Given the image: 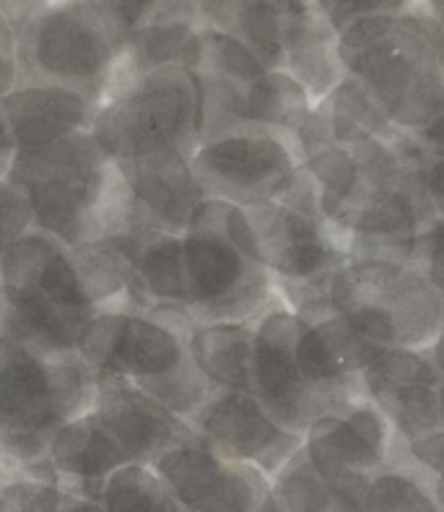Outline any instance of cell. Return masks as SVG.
Wrapping results in <instances>:
<instances>
[{
    "label": "cell",
    "instance_id": "cell-1",
    "mask_svg": "<svg viewBox=\"0 0 444 512\" xmlns=\"http://www.w3.org/2000/svg\"><path fill=\"white\" fill-rule=\"evenodd\" d=\"M343 71L398 130L419 136L442 123V26L424 11L369 13L338 32Z\"/></svg>",
    "mask_w": 444,
    "mask_h": 512
},
{
    "label": "cell",
    "instance_id": "cell-2",
    "mask_svg": "<svg viewBox=\"0 0 444 512\" xmlns=\"http://www.w3.org/2000/svg\"><path fill=\"white\" fill-rule=\"evenodd\" d=\"M151 3L3 8L16 37V86H63L99 104Z\"/></svg>",
    "mask_w": 444,
    "mask_h": 512
},
{
    "label": "cell",
    "instance_id": "cell-3",
    "mask_svg": "<svg viewBox=\"0 0 444 512\" xmlns=\"http://www.w3.org/2000/svg\"><path fill=\"white\" fill-rule=\"evenodd\" d=\"M8 180L26 195L34 229L68 250L130 232L133 206L123 175L89 130L13 156Z\"/></svg>",
    "mask_w": 444,
    "mask_h": 512
},
{
    "label": "cell",
    "instance_id": "cell-4",
    "mask_svg": "<svg viewBox=\"0 0 444 512\" xmlns=\"http://www.w3.org/2000/svg\"><path fill=\"white\" fill-rule=\"evenodd\" d=\"M94 390L97 377L76 354L0 338V476L45 466L52 435L91 409Z\"/></svg>",
    "mask_w": 444,
    "mask_h": 512
},
{
    "label": "cell",
    "instance_id": "cell-5",
    "mask_svg": "<svg viewBox=\"0 0 444 512\" xmlns=\"http://www.w3.org/2000/svg\"><path fill=\"white\" fill-rule=\"evenodd\" d=\"M3 338L52 357L76 354L97 307L86 297L71 250L26 232L0 258Z\"/></svg>",
    "mask_w": 444,
    "mask_h": 512
},
{
    "label": "cell",
    "instance_id": "cell-6",
    "mask_svg": "<svg viewBox=\"0 0 444 512\" xmlns=\"http://www.w3.org/2000/svg\"><path fill=\"white\" fill-rule=\"evenodd\" d=\"M190 333L143 312H102L76 357L97 377H123L177 419L190 422L213 388L190 357Z\"/></svg>",
    "mask_w": 444,
    "mask_h": 512
},
{
    "label": "cell",
    "instance_id": "cell-7",
    "mask_svg": "<svg viewBox=\"0 0 444 512\" xmlns=\"http://www.w3.org/2000/svg\"><path fill=\"white\" fill-rule=\"evenodd\" d=\"M200 86L193 71L164 65L130 76L120 60L89 123L91 138L112 162L156 151H182L190 159L200 141Z\"/></svg>",
    "mask_w": 444,
    "mask_h": 512
},
{
    "label": "cell",
    "instance_id": "cell-8",
    "mask_svg": "<svg viewBox=\"0 0 444 512\" xmlns=\"http://www.w3.org/2000/svg\"><path fill=\"white\" fill-rule=\"evenodd\" d=\"M328 302L361 338L380 349L439 346L442 292L416 268L346 260L330 276Z\"/></svg>",
    "mask_w": 444,
    "mask_h": 512
},
{
    "label": "cell",
    "instance_id": "cell-9",
    "mask_svg": "<svg viewBox=\"0 0 444 512\" xmlns=\"http://www.w3.org/2000/svg\"><path fill=\"white\" fill-rule=\"evenodd\" d=\"M221 201H203L182 234L187 315L195 325L255 323L273 305L276 284L260 260L229 240Z\"/></svg>",
    "mask_w": 444,
    "mask_h": 512
},
{
    "label": "cell",
    "instance_id": "cell-10",
    "mask_svg": "<svg viewBox=\"0 0 444 512\" xmlns=\"http://www.w3.org/2000/svg\"><path fill=\"white\" fill-rule=\"evenodd\" d=\"M187 162L203 198L250 208L276 203L302 159L294 133L237 128L200 141Z\"/></svg>",
    "mask_w": 444,
    "mask_h": 512
},
{
    "label": "cell",
    "instance_id": "cell-11",
    "mask_svg": "<svg viewBox=\"0 0 444 512\" xmlns=\"http://www.w3.org/2000/svg\"><path fill=\"white\" fill-rule=\"evenodd\" d=\"M398 435L367 396L320 416L304 432L302 450L328 487L364 505L369 481L393 461Z\"/></svg>",
    "mask_w": 444,
    "mask_h": 512
},
{
    "label": "cell",
    "instance_id": "cell-12",
    "mask_svg": "<svg viewBox=\"0 0 444 512\" xmlns=\"http://www.w3.org/2000/svg\"><path fill=\"white\" fill-rule=\"evenodd\" d=\"M304 320L286 305H271L255 320L250 396L278 427L304 437L312 422L330 414L328 406L304 383L294 359V341Z\"/></svg>",
    "mask_w": 444,
    "mask_h": 512
},
{
    "label": "cell",
    "instance_id": "cell-13",
    "mask_svg": "<svg viewBox=\"0 0 444 512\" xmlns=\"http://www.w3.org/2000/svg\"><path fill=\"white\" fill-rule=\"evenodd\" d=\"M187 427L213 455L258 468L268 481L302 448V437L284 432L250 393L237 390H213Z\"/></svg>",
    "mask_w": 444,
    "mask_h": 512
},
{
    "label": "cell",
    "instance_id": "cell-14",
    "mask_svg": "<svg viewBox=\"0 0 444 512\" xmlns=\"http://www.w3.org/2000/svg\"><path fill=\"white\" fill-rule=\"evenodd\" d=\"M148 468L182 512H255L271 489L258 468L224 461L200 445L198 437L169 448Z\"/></svg>",
    "mask_w": 444,
    "mask_h": 512
},
{
    "label": "cell",
    "instance_id": "cell-15",
    "mask_svg": "<svg viewBox=\"0 0 444 512\" xmlns=\"http://www.w3.org/2000/svg\"><path fill=\"white\" fill-rule=\"evenodd\" d=\"M133 206L130 232H164L182 237L206 201L182 151H156L115 162Z\"/></svg>",
    "mask_w": 444,
    "mask_h": 512
},
{
    "label": "cell",
    "instance_id": "cell-16",
    "mask_svg": "<svg viewBox=\"0 0 444 512\" xmlns=\"http://www.w3.org/2000/svg\"><path fill=\"white\" fill-rule=\"evenodd\" d=\"M91 411L133 466H151L161 453L193 440V429L123 377H99Z\"/></svg>",
    "mask_w": 444,
    "mask_h": 512
},
{
    "label": "cell",
    "instance_id": "cell-17",
    "mask_svg": "<svg viewBox=\"0 0 444 512\" xmlns=\"http://www.w3.org/2000/svg\"><path fill=\"white\" fill-rule=\"evenodd\" d=\"M13 138V156H29L52 143L89 130L94 102L63 86H16L0 99Z\"/></svg>",
    "mask_w": 444,
    "mask_h": 512
},
{
    "label": "cell",
    "instance_id": "cell-18",
    "mask_svg": "<svg viewBox=\"0 0 444 512\" xmlns=\"http://www.w3.org/2000/svg\"><path fill=\"white\" fill-rule=\"evenodd\" d=\"M47 463L63 492L86 500H97L104 481L115 471L133 466L125 450L91 409L63 424L52 435Z\"/></svg>",
    "mask_w": 444,
    "mask_h": 512
},
{
    "label": "cell",
    "instance_id": "cell-19",
    "mask_svg": "<svg viewBox=\"0 0 444 512\" xmlns=\"http://www.w3.org/2000/svg\"><path fill=\"white\" fill-rule=\"evenodd\" d=\"M284 73L302 86L312 107L346 78L338 58V34L315 3H289L284 29Z\"/></svg>",
    "mask_w": 444,
    "mask_h": 512
},
{
    "label": "cell",
    "instance_id": "cell-20",
    "mask_svg": "<svg viewBox=\"0 0 444 512\" xmlns=\"http://www.w3.org/2000/svg\"><path fill=\"white\" fill-rule=\"evenodd\" d=\"M128 245L143 312L154 307L187 312L182 237L164 232H128Z\"/></svg>",
    "mask_w": 444,
    "mask_h": 512
},
{
    "label": "cell",
    "instance_id": "cell-21",
    "mask_svg": "<svg viewBox=\"0 0 444 512\" xmlns=\"http://www.w3.org/2000/svg\"><path fill=\"white\" fill-rule=\"evenodd\" d=\"M252 338L255 323L195 325L190 333V357L213 390L252 388Z\"/></svg>",
    "mask_w": 444,
    "mask_h": 512
},
{
    "label": "cell",
    "instance_id": "cell-22",
    "mask_svg": "<svg viewBox=\"0 0 444 512\" xmlns=\"http://www.w3.org/2000/svg\"><path fill=\"white\" fill-rule=\"evenodd\" d=\"M361 390L406 442L442 432V383H387L361 377Z\"/></svg>",
    "mask_w": 444,
    "mask_h": 512
},
{
    "label": "cell",
    "instance_id": "cell-23",
    "mask_svg": "<svg viewBox=\"0 0 444 512\" xmlns=\"http://www.w3.org/2000/svg\"><path fill=\"white\" fill-rule=\"evenodd\" d=\"M361 512H442L439 484L426 481L413 468L393 463L369 481Z\"/></svg>",
    "mask_w": 444,
    "mask_h": 512
},
{
    "label": "cell",
    "instance_id": "cell-24",
    "mask_svg": "<svg viewBox=\"0 0 444 512\" xmlns=\"http://www.w3.org/2000/svg\"><path fill=\"white\" fill-rule=\"evenodd\" d=\"M102 512H182L148 466H125L104 481L97 497Z\"/></svg>",
    "mask_w": 444,
    "mask_h": 512
},
{
    "label": "cell",
    "instance_id": "cell-25",
    "mask_svg": "<svg viewBox=\"0 0 444 512\" xmlns=\"http://www.w3.org/2000/svg\"><path fill=\"white\" fill-rule=\"evenodd\" d=\"M65 492L55 481L32 474H11L0 479V512H60Z\"/></svg>",
    "mask_w": 444,
    "mask_h": 512
},
{
    "label": "cell",
    "instance_id": "cell-26",
    "mask_svg": "<svg viewBox=\"0 0 444 512\" xmlns=\"http://www.w3.org/2000/svg\"><path fill=\"white\" fill-rule=\"evenodd\" d=\"M32 229L34 219L26 195L8 177H3L0 180V258L13 242H19Z\"/></svg>",
    "mask_w": 444,
    "mask_h": 512
},
{
    "label": "cell",
    "instance_id": "cell-27",
    "mask_svg": "<svg viewBox=\"0 0 444 512\" xmlns=\"http://www.w3.org/2000/svg\"><path fill=\"white\" fill-rule=\"evenodd\" d=\"M16 37H13V26L0 6V99L16 89Z\"/></svg>",
    "mask_w": 444,
    "mask_h": 512
},
{
    "label": "cell",
    "instance_id": "cell-28",
    "mask_svg": "<svg viewBox=\"0 0 444 512\" xmlns=\"http://www.w3.org/2000/svg\"><path fill=\"white\" fill-rule=\"evenodd\" d=\"M13 154H16V149H13L11 130H8L6 115H3V110H0V180H3V177H8Z\"/></svg>",
    "mask_w": 444,
    "mask_h": 512
}]
</instances>
